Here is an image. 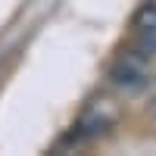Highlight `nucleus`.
I'll use <instances>...</instances> for the list:
<instances>
[{
  "instance_id": "obj_3",
  "label": "nucleus",
  "mask_w": 156,
  "mask_h": 156,
  "mask_svg": "<svg viewBox=\"0 0 156 156\" xmlns=\"http://www.w3.org/2000/svg\"><path fill=\"white\" fill-rule=\"evenodd\" d=\"M150 115H153V119H156V100L150 103Z\"/></svg>"
},
{
  "instance_id": "obj_2",
  "label": "nucleus",
  "mask_w": 156,
  "mask_h": 156,
  "mask_svg": "<svg viewBox=\"0 0 156 156\" xmlns=\"http://www.w3.org/2000/svg\"><path fill=\"white\" fill-rule=\"evenodd\" d=\"M137 34V50L140 53H156V22L144 25V28H134Z\"/></svg>"
},
{
  "instance_id": "obj_1",
  "label": "nucleus",
  "mask_w": 156,
  "mask_h": 156,
  "mask_svg": "<svg viewBox=\"0 0 156 156\" xmlns=\"http://www.w3.org/2000/svg\"><path fill=\"white\" fill-rule=\"evenodd\" d=\"M109 78H112V84L119 90H140L147 84V72H144V66H140L137 59H122L119 66L109 72Z\"/></svg>"
}]
</instances>
